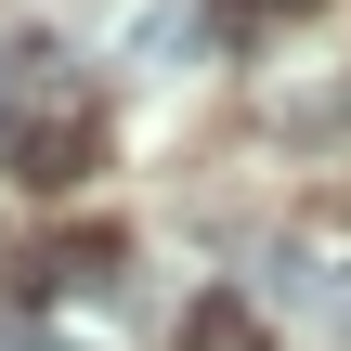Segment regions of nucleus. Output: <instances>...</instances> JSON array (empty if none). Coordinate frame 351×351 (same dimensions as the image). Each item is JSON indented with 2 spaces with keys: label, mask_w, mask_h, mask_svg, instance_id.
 <instances>
[{
  "label": "nucleus",
  "mask_w": 351,
  "mask_h": 351,
  "mask_svg": "<svg viewBox=\"0 0 351 351\" xmlns=\"http://www.w3.org/2000/svg\"><path fill=\"white\" fill-rule=\"evenodd\" d=\"M0 156H13V182H78L91 169V117H13Z\"/></svg>",
  "instance_id": "f257e3e1"
},
{
  "label": "nucleus",
  "mask_w": 351,
  "mask_h": 351,
  "mask_svg": "<svg viewBox=\"0 0 351 351\" xmlns=\"http://www.w3.org/2000/svg\"><path fill=\"white\" fill-rule=\"evenodd\" d=\"M104 274H117V234H78V247L39 261V287H104Z\"/></svg>",
  "instance_id": "f03ea898"
},
{
  "label": "nucleus",
  "mask_w": 351,
  "mask_h": 351,
  "mask_svg": "<svg viewBox=\"0 0 351 351\" xmlns=\"http://www.w3.org/2000/svg\"><path fill=\"white\" fill-rule=\"evenodd\" d=\"M300 313H326V326H351V274H300Z\"/></svg>",
  "instance_id": "7ed1b4c3"
}]
</instances>
